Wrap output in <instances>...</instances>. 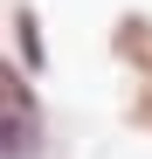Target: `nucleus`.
Masks as SVG:
<instances>
[{
    "instance_id": "1",
    "label": "nucleus",
    "mask_w": 152,
    "mask_h": 159,
    "mask_svg": "<svg viewBox=\"0 0 152 159\" xmlns=\"http://www.w3.org/2000/svg\"><path fill=\"white\" fill-rule=\"evenodd\" d=\"M111 62H118V69H132L138 83L152 76V14H145V7H132V14H118V21H111Z\"/></svg>"
},
{
    "instance_id": "2",
    "label": "nucleus",
    "mask_w": 152,
    "mask_h": 159,
    "mask_svg": "<svg viewBox=\"0 0 152 159\" xmlns=\"http://www.w3.org/2000/svg\"><path fill=\"white\" fill-rule=\"evenodd\" d=\"M42 97H35V69L14 56V48H0V118H35Z\"/></svg>"
},
{
    "instance_id": "3",
    "label": "nucleus",
    "mask_w": 152,
    "mask_h": 159,
    "mask_svg": "<svg viewBox=\"0 0 152 159\" xmlns=\"http://www.w3.org/2000/svg\"><path fill=\"white\" fill-rule=\"evenodd\" d=\"M7 35H14V56L28 62L35 76H42V69H48V35H42V14H35V0H21V7H14Z\"/></svg>"
},
{
    "instance_id": "4",
    "label": "nucleus",
    "mask_w": 152,
    "mask_h": 159,
    "mask_svg": "<svg viewBox=\"0 0 152 159\" xmlns=\"http://www.w3.org/2000/svg\"><path fill=\"white\" fill-rule=\"evenodd\" d=\"M48 139H42V111L35 118H0V159H42Z\"/></svg>"
},
{
    "instance_id": "5",
    "label": "nucleus",
    "mask_w": 152,
    "mask_h": 159,
    "mask_svg": "<svg viewBox=\"0 0 152 159\" xmlns=\"http://www.w3.org/2000/svg\"><path fill=\"white\" fill-rule=\"evenodd\" d=\"M124 125H132V131H152V76L124 97Z\"/></svg>"
}]
</instances>
